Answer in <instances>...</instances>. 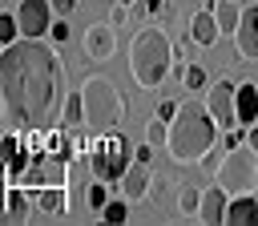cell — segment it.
Returning a JSON list of instances; mask_svg holds the SVG:
<instances>
[{"label": "cell", "instance_id": "obj_1", "mask_svg": "<svg viewBox=\"0 0 258 226\" xmlns=\"http://www.w3.org/2000/svg\"><path fill=\"white\" fill-rule=\"evenodd\" d=\"M64 65L40 36H20L0 48V117L12 133L56 129L64 113Z\"/></svg>", "mask_w": 258, "mask_h": 226}, {"label": "cell", "instance_id": "obj_2", "mask_svg": "<svg viewBox=\"0 0 258 226\" xmlns=\"http://www.w3.org/2000/svg\"><path fill=\"white\" fill-rule=\"evenodd\" d=\"M218 141V117L210 113V105L202 101H181L177 117L169 121V161L173 165H202V157L214 149Z\"/></svg>", "mask_w": 258, "mask_h": 226}, {"label": "cell", "instance_id": "obj_3", "mask_svg": "<svg viewBox=\"0 0 258 226\" xmlns=\"http://www.w3.org/2000/svg\"><path fill=\"white\" fill-rule=\"evenodd\" d=\"M173 69V40L161 28H141L129 40V77L137 89H161L165 73Z\"/></svg>", "mask_w": 258, "mask_h": 226}, {"label": "cell", "instance_id": "obj_4", "mask_svg": "<svg viewBox=\"0 0 258 226\" xmlns=\"http://www.w3.org/2000/svg\"><path fill=\"white\" fill-rule=\"evenodd\" d=\"M85 97V125L93 133H117V125L125 121V97L109 77H89L81 85Z\"/></svg>", "mask_w": 258, "mask_h": 226}, {"label": "cell", "instance_id": "obj_5", "mask_svg": "<svg viewBox=\"0 0 258 226\" xmlns=\"http://www.w3.org/2000/svg\"><path fill=\"white\" fill-rule=\"evenodd\" d=\"M81 153H89V165H93V178H105V182H121L125 170H129V141L121 133H93L89 141H77Z\"/></svg>", "mask_w": 258, "mask_h": 226}, {"label": "cell", "instance_id": "obj_6", "mask_svg": "<svg viewBox=\"0 0 258 226\" xmlns=\"http://www.w3.org/2000/svg\"><path fill=\"white\" fill-rule=\"evenodd\" d=\"M214 182H218L222 190H230V194H246V190L258 182V149H254L250 141L238 145V149H226Z\"/></svg>", "mask_w": 258, "mask_h": 226}, {"label": "cell", "instance_id": "obj_7", "mask_svg": "<svg viewBox=\"0 0 258 226\" xmlns=\"http://www.w3.org/2000/svg\"><path fill=\"white\" fill-rule=\"evenodd\" d=\"M69 178H73V170H69V157H60V153H36V161L24 170V186H28V194H36L40 186H69Z\"/></svg>", "mask_w": 258, "mask_h": 226}, {"label": "cell", "instance_id": "obj_8", "mask_svg": "<svg viewBox=\"0 0 258 226\" xmlns=\"http://www.w3.org/2000/svg\"><path fill=\"white\" fill-rule=\"evenodd\" d=\"M206 105H210V113L218 117V125H226V129H234V125H238V85H234L230 77H222V81H214V85H210Z\"/></svg>", "mask_w": 258, "mask_h": 226}, {"label": "cell", "instance_id": "obj_9", "mask_svg": "<svg viewBox=\"0 0 258 226\" xmlns=\"http://www.w3.org/2000/svg\"><path fill=\"white\" fill-rule=\"evenodd\" d=\"M16 20L24 36H44L52 28V0H20L16 4Z\"/></svg>", "mask_w": 258, "mask_h": 226}, {"label": "cell", "instance_id": "obj_10", "mask_svg": "<svg viewBox=\"0 0 258 226\" xmlns=\"http://www.w3.org/2000/svg\"><path fill=\"white\" fill-rule=\"evenodd\" d=\"M113 48H117V24L97 20V24L85 28V52H89V61H109Z\"/></svg>", "mask_w": 258, "mask_h": 226}, {"label": "cell", "instance_id": "obj_11", "mask_svg": "<svg viewBox=\"0 0 258 226\" xmlns=\"http://www.w3.org/2000/svg\"><path fill=\"white\" fill-rule=\"evenodd\" d=\"M234 48L242 61H258V8H242V24L234 32Z\"/></svg>", "mask_w": 258, "mask_h": 226}, {"label": "cell", "instance_id": "obj_12", "mask_svg": "<svg viewBox=\"0 0 258 226\" xmlns=\"http://www.w3.org/2000/svg\"><path fill=\"white\" fill-rule=\"evenodd\" d=\"M218 36H222V28H218L214 8H210V4H206V8H198V12L189 16V40H194V44H202V48H210Z\"/></svg>", "mask_w": 258, "mask_h": 226}, {"label": "cell", "instance_id": "obj_13", "mask_svg": "<svg viewBox=\"0 0 258 226\" xmlns=\"http://www.w3.org/2000/svg\"><path fill=\"white\" fill-rule=\"evenodd\" d=\"M149 161H141V157H133V165L125 170V178H121V194L129 198V202H141L145 194H149Z\"/></svg>", "mask_w": 258, "mask_h": 226}, {"label": "cell", "instance_id": "obj_14", "mask_svg": "<svg viewBox=\"0 0 258 226\" xmlns=\"http://www.w3.org/2000/svg\"><path fill=\"white\" fill-rule=\"evenodd\" d=\"M32 194H28V186H20V182H8V190H4V222H24L28 218V210H32Z\"/></svg>", "mask_w": 258, "mask_h": 226}, {"label": "cell", "instance_id": "obj_15", "mask_svg": "<svg viewBox=\"0 0 258 226\" xmlns=\"http://www.w3.org/2000/svg\"><path fill=\"white\" fill-rule=\"evenodd\" d=\"M226 190L214 182V186H206L202 190V210H198V222H226Z\"/></svg>", "mask_w": 258, "mask_h": 226}, {"label": "cell", "instance_id": "obj_16", "mask_svg": "<svg viewBox=\"0 0 258 226\" xmlns=\"http://www.w3.org/2000/svg\"><path fill=\"white\" fill-rule=\"evenodd\" d=\"M254 121H258V85L238 81V125H254Z\"/></svg>", "mask_w": 258, "mask_h": 226}, {"label": "cell", "instance_id": "obj_17", "mask_svg": "<svg viewBox=\"0 0 258 226\" xmlns=\"http://www.w3.org/2000/svg\"><path fill=\"white\" fill-rule=\"evenodd\" d=\"M226 222H230V226H250V222H258V198L238 194V198L226 206Z\"/></svg>", "mask_w": 258, "mask_h": 226}, {"label": "cell", "instance_id": "obj_18", "mask_svg": "<svg viewBox=\"0 0 258 226\" xmlns=\"http://www.w3.org/2000/svg\"><path fill=\"white\" fill-rule=\"evenodd\" d=\"M32 198H36V210H40V214H64V210H69L64 186H40Z\"/></svg>", "mask_w": 258, "mask_h": 226}, {"label": "cell", "instance_id": "obj_19", "mask_svg": "<svg viewBox=\"0 0 258 226\" xmlns=\"http://www.w3.org/2000/svg\"><path fill=\"white\" fill-rule=\"evenodd\" d=\"M210 8H214V16H218L222 36H234V32H238V24H242V8H238L234 0H210Z\"/></svg>", "mask_w": 258, "mask_h": 226}, {"label": "cell", "instance_id": "obj_20", "mask_svg": "<svg viewBox=\"0 0 258 226\" xmlns=\"http://www.w3.org/2000/svg\"><path fill=\"white\" fill-rule=\"evenodd\" d=\"M60 125H64V129H77V125H85V97H81V93H69V97H64Z\"/></svg>", "mask_w": 258, "mask_h": 226}, {"label": "cell", "instance_id": "obj_21", "mask_svg": "<svg viewBox=\"0 0 258 226\" xmlns=\"http://www.w3.org/2000/svg\"><path fill=\"white\" fill-rule=\"evenodd\" d=\"M109 186H113V182H105V178H93V182H89V190H85V206L101 214V210H105V202H109Z\"/></svg>", "mask_w": 258, "mask_h": 226}, {"label": "cell", "instance_id": "obj_22", "mask_svg": "<svg viewBox=\"0 0 258 226\" xmlns=\"http://www.w3.org/2000/svg\"><path fill=\"white\" fill-rule=\"evenodd\" d=\"M24 32H20V20H16V12H0V48H8L12 40H20Z\"/></svg>", "mask_w": 258, "mask_h": 226}, {"label": "cell", "instance_id": "obj_23", "mask_svg": "<svg viewBox=\"0 0 258 226\" xmlns=\"http://www.w3.org/2000/svg\"><path fill=\"white\" fill-rule=\"evenodd\" d=\"M145 141H149L153 149H165V145H169V121L153 117V121L145 125Z\"/></svg>", "mask_w": 258, "mask_h": 226}, {"label": "cell", "instance_id": "obj_24", "mask_svg": "<svg viewBox=\"0 0 258 226\" xmlns=\"http://www.w3.org/2000/svg\"><path fill=\"white\" fill-rule=\"evenodd\" d=\"M177 210L181 214H198L202 210V190L198 186H177Z\"/></svg>", "mask_w": 258, "mask_h": 226}, {"label": "cell", "instance_id": "obj_25", "mask_svg": "<svg viewBox=\"0 0 258 226\" xmlns=\"http://www.w3.org/2000/svg\"><path fill=\"white\" fill-rule=\"evenodd\" d=\"M101 218L105 222H125L129 218V198H109L105 210H101Z\"/></svg>", "mask_w": 258, "mask_h": 226}, {"label": "cell", "instance_id": "obj_26", "mask_svg": "<svg viewBox=\"0 0 258 226\" xmlns=\"http://www.w3.org/2000/svg\"><path fill=\"white\" fill-rule=\"evenodd\" d=\"M181 81H185L189 89H206V85H210V81H206V69H202V65H185V77H181Z\"/></svg>", "mask_w": 258, "mask_h": 226}, {"label": "cell", "instance_id": "obj_27", "mask_svg": "<svg viewBox=\"0 0 258 226\" xmlns=\"http://www.w3.org/2000/svg\"><path fill=\"white\" fill-rule=\"evenodd\" d=\"M109 24H117V28H125V24H129V4H121V0H113V8H109Z\"/></svg>", "mask_w": 258, "mask_h": 226}, {"label": "cell", "instance_id": "obj_28", "mask_svg": "<svg viewBox=\"0 0 258 226\" xmlns=\"http://www.w3.org/2000/svg\"><path fill=\"white\" fill-rule=\"evenodd\" d=\"M246 129H250V125H242V129H226L222 149H238V145H246Z\"/></svg>", "mask_w": 258, "mask_h": 226}, {"label": "cell", "instance_id": "obj_29", "mask_svg": "<svg viewBox=\"0 0 258 226\" xmlns=\"http://www.w3.org/2000/svg\"><path fill=\"white\" fill-rule=\"evenodd\" d=\"M48 36H52V44H60V40H69V16H60V20H52V28H48Z\"/></svg>", "mask_w": 258, "mask_h": 226}, {"label": "cell", "instance_id": "obj_30", "mask_svg": "<svg viewBox=\"0 0 258 226\" xmlns=\"http://www.w3.org/2000/svg\"><path fill=\"white\" fill-rule=\"evenodd\" d=\"M177 109H181V101H169V97H165V101L157 105V117H161V121H173V117H177Z\"/></svg>", "mask_w": 258, "mask_h": 226}, {"label": "cell", "instance_id": "obj_31", "mask_svg": "<svg viewBox=\"0 0 258 226\" xmlns=\"http://www.w3.org/2000/svg\"><path fill=\"white\" fill-rule=\"evenodd\" d=\"M149 190H153V198H157V202H165V190H169V182H165V178H153V182H149Z\"/></svg>", "mask_w": 258, "mask_h": 226}, {"label": "cell", "instance_id": "obj_32", "mask_svg": "<svg viewBox=\"0 0 258 226\" xmlns=\"http://www.w3.org/2000/svg\"><path fill=\"white\" fill-rule=\"evenodd\" d=\"M73 8H77V0H52V12H56V16H69Z\"/></svg>", "mask_w": 258, "mask_h": 226}, {"label": "cell", "instance_id": "obj_33", "mask_svg": "<svg viewBox=\"0 0 258 226\" xmlns=\"http://www.w3.org/2000/svg\"><path fill=\"white\" fill-rule=\"evenodd\" d=\"M161 8H165V0H141V12H149V16L161 12Z\"/></svg>", "mask_w": 258, "mask_h": 226}, {"label": "cell", "instance_id": "obj_34", "mask_svg": "<svg viewBox=\"0 0 258 226\" xmlns=\"http://www.w3.org/2000/svg\"><path fill=\"white\" fill-rule=\"evenodd\" d=\"M149 153H153V145L145 141V145H137V153H133V157H141V161H149Z\"/></svg>", "mask_w": 258, "mask_h": 226}, {"label": "cell", "instance_id": "obj_35", "mask_svg": "<svg viewBox=\"0 0 258 226\" xmlns=\"http://www.w3.org/2000/svg\"><path fill=\"white\" fill-rule=\"evenodd\" d=\"M246 141H250V145L258 149V125H250V129H246Z\"/></svg>", "mask_w": 258, "mask_h": 226}, {"label": "cell", "instance_id": "obj_36", "mask_svg": "<svg viewBox=\"0 0 258 226\" xmlns=\"http://www.w3.org/2000/svg\"><path fill=\"white\" fill-rule=\"evenodd\" d=\"M121 4H129V8H133V0H121Z\"/></svg>", "mask_w": 258, "mask_h": 226}]
</instances>
